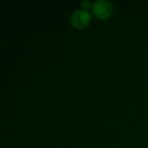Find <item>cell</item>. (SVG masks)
Wrapping results in <instances>:
<instances>
[{
  "label": "cell",
  "mask_w": 148,
  "mask_h": 148,
  "mask_svg": "<svg viewBox=\"0 0 148 148\" xmlns=\"http://www.w3.org/2000/svg\"><path fill=\"white\" fill-rule=\"evenodd\" d=\"M114 11V6L108 0H99L92 6V13L99 19L104 20L108 18Z\"/></svg>",
  "instance_id": "obj_1"
},
{
  "label": "cell",
  "mask_w": 148,
  "mask_h": 148,
  "mask_svg": "<svg viewBox=\"0 0 148 148\" xmlns=\"http://www.w3.org/2000/svg\"><path fill=\"white\" fill-rule=\"evenodd\" d=\"M91 20L90 14L84 10H79L73 13L70 22L71 24L76 29H83L88 25Z\"/></svg>",
  "instance_id": "obj_2"
},
{
  "label": "cell",
  "mask_w": 148,
  "mask_h": 148,
  "mask_svg": "<svg viewBox=\"0 0 148 148\" xmlns=\"http://www.w3.org/2000/svg\"><path fill=\"white\" fill-rule=\"evenodd\" d=\"M81 5H82V7L83 8V10H88V9H92V3H91V2L90 1H88V0H86V1H83V2H82L81 3Z\"/></svg>",
  "instance_id": "obj_3"
}]
</instances>
